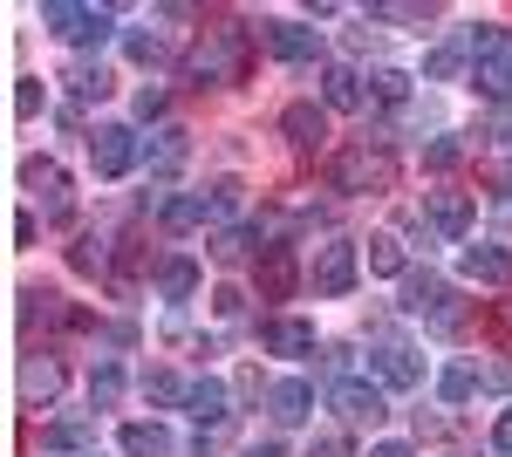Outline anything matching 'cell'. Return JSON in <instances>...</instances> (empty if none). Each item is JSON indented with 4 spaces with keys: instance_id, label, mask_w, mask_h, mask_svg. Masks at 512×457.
<instances>
[{
    "instance_id": "39",
    "label": "cell",
    "mask_w": 512,
    "mask_h": 457,
    "mask_svg": "<svg viewBox=\"0 0 512 457\" xmlns=\"http://www.w3.org/2000/svg\"><path fill=\"white\" fill-rule=\"evenodd\" d=\"M478 382H485L492 396H506V389H512V355H499V362H485V369H478Z\"/></svg>"
},
{
    "instance_id": "14",
    "label": "cell",
    "mask_w": 512,
    "mask_h": 457,
    "mask_svg": "<svg viewBox=\"0 0 512 457\" xmlns=\"http://www.w3.org/2000/svg\"><path fill=\"white\" fill-rule=\"evenodd\" d=\"M267 410H274V423H308L315 417V382H301V376H287L267 389Z\"/></svg>"
},
{
    "instance_id": "28",
    "label": "cell",
    "mask_w": 512,
    "mask_h": 457,
    "mask_svg": "<svg viewBox=\"0 0 512 457\" xmlns=\"http://www.w3.org/2000/svg\"><path fill=\"white\" fill-rule=\"evenodd\" d=\"M369 273H383V280L403 273V246H396L390 232H376V239H369Z\"/></svg>"
},
{
    "instance_id": "31",
    "label": "cell",
    "mask_w": 512,
    "mask_h": 457,
    "mask_svg": "<svg viewBox=\"0 0 512 457\" xmlns=\"http://www.w3.org/2000/svg\"><path fill=\"white\" fill-rule=\"evenodd\" d=\"M117 389H123V369H117V362H103V369L89 376V403H96V410H110V403H117Z\"/></svg>"
},
{
    "instance_id": "34",
    "label": "cell",
    "mask_w": 512,
    "mask_h": 457,
    "mask_svg": "<svg viewBox=\"0 0 512 457\" xmlns=\"http://www.w3.org/2000/svg\"><path fill=\"white\" fill-rule=\"evenodd\" d=\"M369 96H376V103H403V96H410V76H403V69H376V76H369Z\"/></svg>"
},
{
    "instance_id": "21",
    "label": "cell",
    "mask_w": 512,
    "mask_h": 457,
    "mask_svg": "<svg viewBox=\"0 0 512 457\" xmlns=\"http://www.w3.org/2000/svg\"><path fill=\"white\" fill-rule=\"evenodd\" d=\"M192 287H198V260L171 253V260L158 267V294H164V301H192Z\"/></svg>"
},
{
    "instance_id": "36",
    "label": "cell",
    "mask_w": 512,
    "mask_h": 457,
    "mask_svg": "<svg viewBox=\"0 0 512 457\" xmlns=\"http://www.w3.org/2000/svg\"><path fill=\"white\" fill-rule=\"evenodd\" d=\"M212 253H219L226 267H233V260H246V253H253V226H233V232H219V246H212Z\"/></svg>"
},
{
    "instance_id": "16",
    "label": "cell",
    "mask_w": 512,
    "mask_h": 457,
    "mask_svg": "<svg viewBox=\"0 0 512 457\" xmlns=\"http://www.w3.org/2000/svg\"><path fill=\"white\" fill-rule=\"evenodd\" d=\"M369 369H376V382H383V389H410V382L424 376V369H417V355H410V348H396V342L376 348V355H369Z\"/></svg>"
},
{
    "instance_id": "47",
    "label": "cell",
    "mask_w": 512,
    "mask_h": 457,
    "mask_svg": "<svg viewBox=\"0 0 512 457\" xmlns=\"http://www.w3.org/2000/svg\"><path fill=\"white\" fill-rule=\"evenodd\" d=\"M499 328H506V335H512V301H506V307H499Z\"/></svg>"
},
{
    "instance_id": "5",
    "label": "cell",
    "mask_w": 512,
    "mask_h": 457,
    "mask_svg": "<svg viewBox=\"0 0 512 457\" xmlns=\"http://www.w3.org/2000/svg\"><path fill=\"white\" fill-rule=\"evenodd\" d=\"M21 178L41 191V212H48L55 226H69V219H76V191H69V178H62V164H48V157H28V164H21Z\"/></svg>"
},
{
    "instance_id": "42",
    "label": "cell",
    "mask_w": 512,
    "mask_h": 457,
    "mask_svg": "<svg viewBox=\"0 0 512 457\" xmlns=\"http://www.w3.org/2000/svg\"><path fill=\"white\" fill-rule=\"evenodd\" d=\"M485 130H492V137H499V144H512V103H499V110H492V123H485Z\"/></svg>"
},
{
    "instance_id": "35",
    "label": "cell",
    "mask_w": 512,
    "mask_h": 457,
    "mask_svg": "<svg viewBox=\"0 0 512 457\" xmlns=\"http://www.w3.org/2000/svg\"><path fill=\"white\" fill-rule=\"evenodd\" d=\"M239 191H246L239 178H219V185L205 191V205H212V219H233V212H239Z\"/></svg>"
},
{
    "instance_id": "33",
    "label": "cell",
    "mask_w": 512,
    "mask_h": 457,
    "mask_svg": "<svg viewBox=\"0 0 512 457\" xmlns=\"http://www.w3.org/2000/svg\"><path fill=\"white\" fill-rule=\"evenodd\" d=\"M69 82H76V96H110V69L103 62H76Z\"/></svg>"
},
{
    "instance_id": "32",
    "label": "cell",
    "mask_w": 512,
    "mask_h": 457,
    "mask_svg": "<svg viewBox=\"0 0 512 457\" xmlns=\"http://www.w3.org/2000/svg\"><path fill=\"white\" fill-rule=\"evenodd\" d=\"M103 260H110V253H103V239H96V232H82L76 246H69V267H76V273H103Z\"/></svg>"
},
{
    "instance_id": "41",
    "label": "cell",
    "mask_w": 512,
    "mask_h": 457,
    "mask_svg": "<svg viewBox=\"0 0 512 457\" xmlns=\"http://www.w3.org/2000/svg\"><path fill=\"white\" fill-rule=\"evenodd\" d=\"M492 451L512 457V410H499V423H492Z\"/></svg>"
},
{
    "instance_id": "38",
    "label": "cell",
    "mask_w": 512,
    "mask_h": 457,
    "mask_svg": "<svg viewBox=\"0 0 512 457\" xmlns=\"http://www.w3.org/2000/svg\"><path fill=\"white\" fill-rule=\"evenodd\" d=\"M123 48H130V62H164V41L144 35V28H137V35H123Z\"/></svg>"
},
{
    "instance_id": "30",
    "label": "cell",
    "mask_w": 512,
    "mask_h": 457,
    "mask_svg": "<svg viewBox=\"0 0 512 457\" xmlns=\"http://www.w3.org/2000/svg\"><path fill=\"white\" fill-rule=\"evenodd\" d=\"M472 389H478V369H465V362H451V369L437 376V396H444V403H465Z\"/></svg>"
},
{
    "instance_id": "24",
    "label": "cell",
    "mask_w": 512,
    "mask_h": 457,
    "mask_svg": "<svg viewBox=\"0 0 512 457\" xmlns=\"http://www.w3.org/2000/svg\"><path fill=\"white\" fill-rule=\"evenodd\" d=\"M171 451V430L158 423H123V457H164Z\"/></svg>"
},
{
    "instance_id": "43",
    "label": "cell",
    "mask_w": 512,
    "mask_h": 457,
    "mask_svg": "<svg viewBox=\"0 0 512 457\" xmlns=\"http://www.w3.org/2000/svg\"><path fill=\"white\" fill-rule=\"evenodd\" d=\"M308 457H349V437H315Z\"/></svg>"
},
{
    "instance_id": "6",
    "label": "cell",
    "mask_w": 512,
    "mask_h": 457,
    "mask_svg": "<svg viewBox=\"0 0 512 457\" xmlns=\"http://www.w3.org/2000/svg\"><path fill=\"white\" fill-rule=\"evenodd\" d=\"M424 219H431V239H465L478 205L472 191H424Z\"/></svg>"
},
{
    "instance_id": "25",
    "label": "cell",
    "mask_w": 512,
    "mask_h": 457,
    "mask_svg": "<svg viewBox=\"0 0 512 457\" xmlns=\"http://www.w3.org/2000/svg\"><path fill=\"white\" fill-rule=\"evenodd\" d=\"M478 89H485L492 103H506V96H512V48H499V55L478 62Z\"/></svg>"
},
{
    "instance_id": "37",
    "label": "cell",
    "mask_w": 512,
    "mask_h": 457,
    "mask_svg": "<svg viewBox=\"0 0 512 457\" xmlns=\"http://www.w3.org/2000/svg\"><path fill=\"white\" fill-rule=\"evenodd\" d=\"M458 157H465V144H458V137H437V144H424V164H431V171H458Z\"/></svg>"
},
{
    "instance_id": "26",
    "label": "cell",
    "mask_w": 512,
    "mask_h": 457,
    "mask_svg": "<svg viewBox=\"0 0 512 457\" xmlns=\"http://www.w3.org/2000/svg\"><path fill=\"white\" fill-rule=\"evenodd\" d=\"M144 396L164 403V410H178V403H192V382H178L171 369H151V376H144Z\"/></svg>"
},
{
    "instance_id": "20",
    "label": "cell",
    "mask_w": 512,
    "mask_h": 457,
    "mask_svg": "<svg viewBox=\"0 0 512 457\" xmlns=\"http://www.w3.org/2000/svg\"><path fill=\"white\" fill-rule=\"evenodd\" d=\"M321 103L328 110H362V76L355 69H321Z\"/></svg>"
},
{
    "instance_id": "48",
    "label": "cell",
    "mask_w": 512,
    "mask_h": 457,
    "mask_svg": "<svg viewBox=\"0 0 512 457\" xmlns=\"http://www.w3.org/2000/svg\"><path fill=\"white\" fill-rule=\"evenodd\" d=\"M89 457H96V451H89Z\"/></svg>"
},
{
    "instance_id": "4",
    "label": "cell",
    "mask_w": 512,
    "mask_h": 457,
    "mask_svg": "<svg viewBox=\"0 0 512 457\" xmlns=\"http://www.w3.org/2000/svg\"><path fill=\"white\" fill-rule=\"evenodd\" d=\"M137 157H144V144H137V130H123V123H103V130L89 137V164H96V178H123Z\"/></svg>"
},
{
    "instance_id": "1",
    "label": "cell",
    "mask_w": 512,
    "mask_h": 457,
    "mask_svg": "<svg viewBox=\"0 0 512 457\" xmlns=\"http://www.w3.org/2000/svg\"><path fill=\"white\" fill-rule=\"evenodd\" d=\"M246 62H253V35L233 28V21H219V28H205L198 48L185 55V82H198V89H226V82H246Z\"/></svg>"
},
{
    "instance_id": "40",
    "label": "cell",
    "mask_w": 512,
    "mask_h": 457,
    "mask_svg": "<svg viewBox=\"0 0 512 457\" xmlns=\"http://www.w3.org/2000/svg\"><path fill=\"white\" fill-rule=\"evenodd\" d=\"M164 110H171V96H164V89H137V116H144V123H158Z\"/></svg>"
},
{
    "instance_id": "45",
    "label": "cell",
    "mask_w": 512,
    "mask_h": 457,
    "mask_svg": "<svg viewBox=\"0 0 512 457\" xmlns=\"http://www.w3.org/2000/svg\"><path fill=\"white\" fill-rule=\"evenodd\" d=\"M369 457H417V451H410V444H376Z\"/></svg>"
},
{
    "instance_id": "9",
    "label": "cell",
    "mask_w": 512,
    "mask_h": 457,
    "mask_svg": "<svg viewBox=\"0 0 512 457\" xmlns=\"http://www.w3.org/2000/svg\"><path fill=\"white\" fill-rule=\"evenodd\" d=\"M335 410H342L349 423H376V417H390V396H383L376 382L342 376V382H335Z\"/></svg>"
},
{
    "instance_id": "2",
    "label": "cell",
    "mask_w": 512,
    "mask_h": 457,
    "mask_svg": "<svg viewBox=\"0 0 512 457\" xmlns=\"http://www.w3.org/2000/svg\"><path fill=\"white\" fill-rule=\"evenodd\" d=\"M328 185L335 191H390L396 185V157L383 151V144H376V151L355 144V151H342L335 164H328Z\"/></svg>"
},
{
    "instance_id": "18",
    "label": "cell",
    "mask_w": 512,
    "mask_h": 457,
    "mask_svg": "<svg viewBox=\"0 0 512 457\" xmlns=\"http://www.w3.org/2000/svg\"><path fill=\"white\" fill-rule=\"evenodd\" d=\"M212 219V205L198 198V191H178V198H164L158 205V226L164 232H192V226H205Z\"/></svg>"
},
{
    "instance_id": "3",
    "label": "cell",
    "mask_w": 512,
    "mask_h": 457,
    "mask_svg": "<svg viewBox=\"0 0 512 457\" xmlns=\"http://www.w3.org/2000/svg\"><path fill=\"white\" fill-rule=\"evenodd\" d=\"M41 21H48L62 41H76V48H96V41H110V28H117L110 7H62V0H48Z\"/></svg>"
},
{
    "instance_id": "12",
    "label": "cell",
    "mask_w": 512,
    "mask_h": 457,
    "mask_svg": "<svg viewBox=\"0 0 512 457\" xmlns=\"http://www.w3.org/2000/svg\"><path fill=\"white\" fill-rule=\"evenodd\" d=\"M267 55H280V62H315L321 35L301 28V21H267Z\"/></svg>"
},
{
    "instance_id": "46",
    "label": "cell",
    "mask_w": 512,
    "mask_h": 457,
    "mask_svg": "<svg viewBox=\"0 0 512 457\" xmlns=\"http://www.w3.org/2000/svg\"><path fill=\"white\" fill-rule=\"evenodd\" d=\"M246 457H287V451H280V444H253Z\"/></svg>"
},
{
    "instance_id": "13",
    "label": "cell",
    "mask_w": 512,
    "mask_h": 457,
    "mask_svg": "<svg viewBox=\"0 0 512 457\" xmlns=\"http://www.w3.org/2000/svg\"><path fill=\"white\" fill-rule=\"evenodd\" d=\"M458 273L465 280H485V287H512V253L506 246H465L458 253Z\"/></svg>"
},
{
    "instance_id": "8",
    "label": "cell",
    "mask_w": 512,
    "mask_h": 457,
    "mask_svg": "<svg viewBox=\"0 0 512 457\" xmlns=\"http://www.w3.org/2000/svg\"><path fill=\"white\" fill-rule=\"evenodd\" d=\"M253 287H260V301H287V294L301 287L294 246H267V253H260V267H253Z\"/></svg>"
},
{
    "instance_id": "11",
    "label": "cell",
    "mask_w": 512,
    "mask_h": 457,
    "mask_svg": "<svg viewBox=\"0 0 512 457\" xmlns=\"http://www.w3.org/2000/svg\"><path fill=\"white\" fill-rule=\"evenodd\" d=\"M55 396H62V362L28 355V362H21V403H28V410H48Z\"/></svg>"
},
{
    "instance_id": "17",
    "label": "cell",
    "mask_w": 512,
    "mask_h": 457,
    "mask_svg": "<svg viewBox=\"0 0 512 457\" xmlns=\"http://www.w3.org/2000/svg\"><path fill=\"white\" fill-rule=\"evenodd\" d=\"M280 130H287V144H301V151H315L321 137H328V116H321L315 103H287V116H280Z\"/></svg>"
},
{
    "instance_id": "44",
    "label": "cell",
    "mask_w": 512,
    "mask_h": 457,
    "mask_svg": "<svg viewBox=\"0 0 512 457\" xmlns=\"http://www.w3.org/2000/svg\"><path fill=\"white\" fill-rule=\"evenodd\" d=\"M14 110H21V116L41 110V89H35V82H21V89H14Z\"/></svg>"
},
{
    "instance_id": "23",
    "label": "cell",
    "mask_w": 512,
    "mask_h": 457,
    "mask_svg": "<svg viewBox=\"0 0 512 457\" xmlns=\"http://www.w3.org/2000/svg\"><path fill=\"white\" fill-rule=\"evenodd\" d=\"M465 41H437L431 55H424V82H458V69H465Z\"/></svg>"
},
{
    "instance_id": "22",
    "label": "cell",
    "mask_w": 512,
    "mask_h": 457,
    "mask_svg": "<svg viewBox=\"0 0 512 457\" xmlns=\"http://www.w3.org/2000/svg\"><path fill=\"white\" fill-rule=\"evenodd\" d=\"M403 294H410V301H403V307H410V314H424V321H431L437 307L451 301V287H444L437 273H410V287H403Z\"/></svg>"
},
{
    "instance_id": "19",
    "label": "cell",
    "mask_w": 512,
    "mask_h": 457,
    "mask_svg": "<svg viewBox=\"0 0 512 457\" xmlns=\"http://www.w3.org/2000/svg\"><path fill=\"white\" fill-rule=\"evenodd\" d=\"M41 444H48V451L89 457V444H96V423H89V417H62V423H48V430H41Z\"/></svg>"
},
{
    "instance_id": "7",
    "label": "cell",
    "mask_w": 512,
    "mask_h": 457,
    "mask_svg": "<svg viewBox=\"0 0 512 457\" xmlns=\"http://www.w3.org/2000/svg\"><path fill=\"white\" fill-rule=\"evenodd\" d=\"M349 287H355V246L349 239H328L315 253V294L321 301H342Z\"/></svg>"
},
{
    "instance_id": "15",
    "label": "cell",
    "mask_w": 512,
    "mask_h": 457,
    "mask_svg": "<svg viewBox=\"0 0 512 457\" xmlns=\"http://www.w3.org/2000/svg\"><path fill=\"white\" fill-rule=\"evenodd\" d=\"M185 157H192V137H185V130H171V123H164L158 137L144 144V164H151V178H171Z\"/></svg>"
},
{
    "instance_id": "10",
    "label": "cell",
    "mask_w": 512,
    "mask_h": 457,
    "mask_svg": "<svg viewBox=\"0 0 512 457\" xmlns=\"http://www.w3.org/2000/svg\"><path fill=\"white\" fill-rule=\"evenodd\" d=\"M260 342H267V355H287V362H301V355H315V321H294V314H274Z\"/></svg>"
},
{
    "instance_id": "29",
    "label": "cell",
    "mask_w": 512,
    "mask_h": 457,
    "mask_svg": "<svg viewBox=\"0 0 512 457\" xmlns=\"http://www.w3.org/2000/svg\"><path fill=\"white\" fill-rule=\"evenodd\" d=\"M465 48H472V62H485V55H499V48H512V35L499 28V21H478L472 35H465Z\"/></svg>"
},
{
    "instance_id": "27",
    "label": "cell",
    "mask_w": 512,
    "mask_h": 457,
    "mask_svg": "<svg viewBox=\"0 0 512 457\" xmlns=\"http://www.w3.org/2000/svg\"><path fill=\"white\" fill-rule=\"evenodd\" d=\"M192 417L198 423H226V382H192Z\"/></svg>"
}]
</instances>
